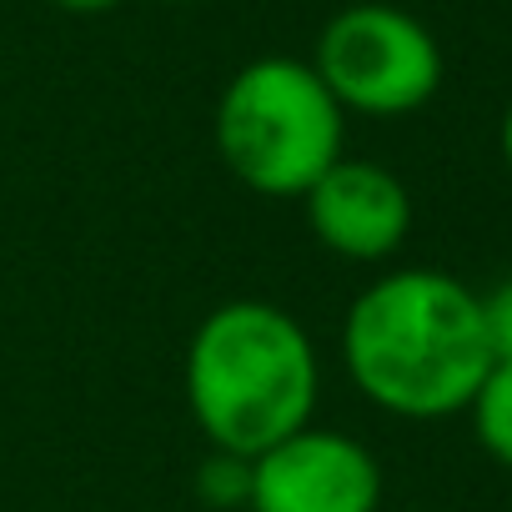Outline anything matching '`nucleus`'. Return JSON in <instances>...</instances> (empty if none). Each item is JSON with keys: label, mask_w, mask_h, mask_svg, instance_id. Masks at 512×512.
<instances>
[{"label": "nucleus", "mask_w": 512, "mask_h": 512, "mask_svg": "<svg viewBox=\"0 0 512 512\" xmlns=\"http://www.w3.org/2000/svg\"><path fill=\"white\" fill-rule=\"evenodd\" d=\"M56 6H66V11H76V16H96V11L121 6V0H56Z\"/></svg>", "instance_id": "nucleus-10"}, {"label": "nucleus", "mask_w": 512, "mask_h": 512, "mask_svg": "<svg viewBox=\"0 0 512 512\" xmlns=\"http://www.w3.org/2000/svg\"><path fill=\"white\" fill-rule=\"evenodd\" d=\"M312 71L342 111L392 121L422 111L437 96L442 51L417 16L382 6V0H362L322 26Z\"/></svg>", "instance_id": "nucleus-4"}, {"label": "nucleus", "mask_w": 512, "mask_h": 512, "mask_svg": "<svg viewBox=\"0 0 512 512\" xmlns=\"http://www.w3.org/2000/svg\"><path fill=\"white\" fill-rule=\"evenodd\" d=\"M216 156L256 196H307L337 161L347 111L312 61L256 56L216 101Z\"/></svg>", "instance_id": "nucleus-3"}, {"label": "nucleus", "mask_w": 512, "mask_h": 512, "mask_svg": "<svg viewBox=\"0 0 512 512\" xmlns=\"http://www.w3.org/2000/svg\"><path fill=\"white\" fill-rule=\"evenodd\" d=\"M467 417H472L482 452L512 472V362H492V372L482 377Z\"/></svg>", "instance_id": "nucleus-7"}, {"label": "nucleus", "mask_w": 512, "mask_h": 512, "mask_svg": "<svg viewBox=\"0 0 512 512\" xmlns=\"http://www.w3.org/2000/svg\"><path fill=\"white\" fill-rule=\"evenodd\" d=\"M342 367L387 417H457L492 372L482 297L452 272L397 267L352 297L342 317Z\"/></svg>", "instance_id": "nucleus-1"}, {"label": "nucleus", "mask_w": 512, "mask_h": 512, "mask_svg": "<svg viewBox=\"0 0 512 512\" xmlns=\"http://www.w3.org/2000/svg\"><path fill=\"white\" fill-rule=\"evenodd\" d=\"M482 327H487L492 362H512V277L482 292Z\"/></svg>", "instance_id": "nucleus-9"}, {"label": "nucleus", "mask_w": 512, "mask_h": 512, "mask_svg": "<svg viewBox=\"0 0 512 512\" xmlns=\"http://www.w3.org/2000/svg\"><path fill=\"white\" fill-rule=\"evenodd\" d=\"M196 502H206L211 512H236L251 502V462L236 452H206L196 467Z\"/></svg>", "instance_id": "nucleus-8"}, {"label": "nucleus", "mask_w": 512, "mask_h": 512, "mask_svg": "<svg viewBox=\"0 0 512 512\" xmlns=\"http://www.w3.org/2000/svg\"><path fill=\"white\" fill-rule=\"evenodd\" d=\"M251 512H377L382 462L337 427H302L251 457Z\"/></svg>", "instance_id": "nucleus-5"}, {"label": "nucleus", "mask_w": 512, "mask_h": 512, "mask_svg": "<svg viewBox=\"0 0 512 512\" xmlns=\"http://www.w3.org/2000/svg\"><path fill=\"white\" fill-rule=\"evenodd\" d=\"M302 206H307L312 236L332 256L362 262V267L397 256L412 231V196H407L402 176L377 161H357V156H342L302 196Z\"/></svg>", "instance_id": "nucleus-6"}, {"label": "nucleus", "mask_w": 512, "mask_h": 512, "mask_svg": "<svg viewBox=\"0 0 512 512\" xmlns=\"http://www.w3.org/2000/svg\"><path fill=\"white\" fill-rule=\"evenodd\" d=\"M497 151H502V161H507V171H512V106L502 111V126H497Z\"/></svg>", "instance_id": "nucleus-11"}, {"label": "nucleus", "mask_w": 512, "mask_h": 512, "mask_svg": "<svg viewBox=\"0 0 512 512\" xmlns=\"http://www.w3.org/2000/svg\"><path fill=\"white\" fill-rule=\"evenodd\" d=\"M186 407L216 452L262 457L312 427L322 362L307 327L262 297L211 307L186 342Z\"/></svg>", "instance_id": "nucleus-2"}]
</instances>
